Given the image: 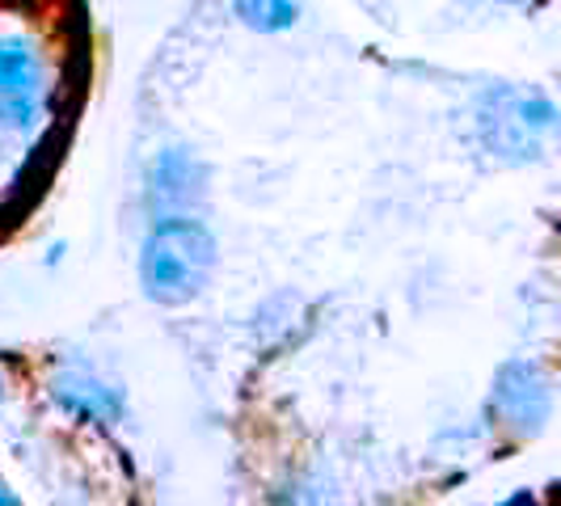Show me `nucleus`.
<instances>
[{"instance_id": "obj_8", "label": "nucleus", "mask_w": 561, "mask_h": 506, "mask_svg": "<svg viewBox=\"0 0 561 506\" xmlns=\"http://www.w3.org/2000/svg\"><path fill=\"white\" fill-rule=\"evenodd\" d=\"M503 506H540V498H536V494H515V498Z\"/></svg>"}, {"instance_id": "obj_2", "label": "nucleus", "mask_w": 561, "mask_h": 506, "mask_svg": "<svg viewBox=\"0 0 561 506\" xmlns=\"http://www.w3.org/2000/svg\"><path fill=\"white\" fill-rule=\"evenodd\" d=\"M473 140L499 165H540L561 143V106L536 84H485L473 102Z\"/></svg>"}, {"instance_id": "obj_7", "label": "nucleus", "mask_w": 561, "mask_h": 506, "mask_svg": "<svg viewBox=\"0 0 561 506\" xmlns=\"http://www.w3.org/2000/svg\"><path fill=\"white\" fill-rule=\"evenodd\" d=\"M232 18L253 34H287L300 26L309 0H228Z\"/></svg>"}, {"instance_id": "obj_3", "label": "nucleus", "mask_w": 561, "mask_h": 506, "mask_svg": "<svg viewBox=\"0 0 561 506\" xmlns=\"http://www.w3.org/2000/svg\"><path fill=\"white\" fill-rule=\"evenodd\" d=\"M56 102L51 56L30 30L0 34V131L30 140L43 131Z\"/></svg>"}, {"instance_id": "obj_10", "label": "nucleus", "mask_w": 561, "mask_h": 506, "mask_svg": "<svg viewBox=\"0 0 561 506\" xmlns=\"http://www.w3.org/2000/svg\"><path fill=\"white\" fill-rule=\"evenodd\" d=\"M494 4H506V9H533L540 0H494Z\"/></svg>"}, {"instance_id": "obj_11", "label": "nucleus", "mask_w": 561, "mask_h": 506, "mask_svg": "<svg viewBox=\"0 0 561 506\" xmlns=\"http://www.w3.org/2000/svg\"><path fill=\"white\" fill-rule=\"evenodd\" d=\"M4 401H9V376L0 371V405H4Z\"/></svg>"}, {"instance_id": "obj_12", "label": "nucleus", "mask_w": 561, "mask_h": 506, "mask_svg": "<svg viewBox=\"0 0 561 506\" xmlns=\"http://www.w3.org/2000/svg\"><path fill=\"white\" fill-rule=\"evenodd\" d=\"M553 506H561V503H553Z\"/></svg>"}, {"instance_id": "obj_6", "label": "nucleus", "mask_w": 561, "mask_h": 506, "mask_svg": "<svg viewBox=\"0 0 561 506\" xmlns=\"http://www.w3.org/2000/svg\"><path fill=\"white\" fill-rule=\"evenodd\" d=\"M207 195V165L198 161L195 148H161L144 173V198L152 220L157 216H195V207Z\"/></svg>"}, {"instance_id": "obj_5", "label": "nucleus", "mask_w": 561, "mask_h": 506, "mask_svg": "<svg viewBox=\"0 0 561 506\" xmlns=\"http://www.w3.org/2000/svg\"><path fill=\"white\" fill-rule=\"evenodd\" d=\"M43 393L77 426H114L127 414L123 384L84 355H56L43 376Z\"/></svg>"}, {"instance_id": "obj_1", "label": "nucleus", "mask_w": 561, "mask_h": 506, "mask_svg": "<svg viewBox=\"0 0 561 506\" xmlns=\"http://www.w3.org/2000/svg\"><path fill=\"white\" fill-rule=\"evenodd\" d=\"M220 266V241L198 216H157L140 237L136 279L144 300L161 309L195 304Z\"/></svg>"}, {"instance_id": "obj_4", "label": "nucleus", "mask_w": 561, "mask_h": 506, "mask_svg": "<svg viewBox=\"0 0 561 506\" xmlns=\"http://www.w3.org/2000/svg\"><path fill=\"white\" fill-rule=\"evenodd\" d=\"M558 376L549 371L545 359L511 355L490 380L485 410L511 444H528V439H540L549 422L558 418Z\"/></svg>"}, {"instance_id": "obj_9", "label": "nucleus", "mask_w": 561, "mask_h": 506, "mask_svg": "<svg viewBox=\"0 0 561 506\" xmlns=\"http://www.w3.org/2000/svg\"><path fill=\"white\" fill-rule=\"evenodd\" d=\"M0 506H26V503H22L13 490H4V485H0Z\"/></svg>"}]
</instances>
